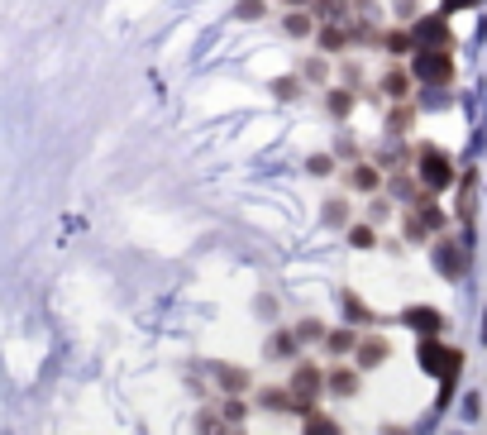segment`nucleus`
Listing matches in <instances>:
<instances>
[{
	"mask_svg": "<svg viewBox=\"0 0 487 435\" xmlns=\"http://www.w3.org/2000/svg\"><path fill=\"white\" fill-rule=\"evenodd\" d=\"M330 349H334V354H344V349H354V330H344V335H330Z\"/></svg>",
	"mask_w": 487,
	"mask_h": 435,
	"instance_id": "ddd939ff",
	"label": "nucleus"
},
{
	"mask_svg": "<svg viewBox=\"0 0 487 435\" xmlns=\"http://www.w3.org/2000/svg\"><path fill=\"white\" fill-rule=\"evenodd\" d=\"M297 335H301V339H320V321H301Z\"/></svg>",
	"mask_w": 487,
	"mask_h": 435,
	"instance_id": "4468645a",
	"label": "nucleus"
},
{
	"mask_svg": "<svg viewBox=\"0 0 487 435\" xmlns=\"http://www.w3.org/2000/svg\"><path fill=\"white\" fill-rule=\"evenodd\" d=\"M416 77H421V81H449V77H454V67H449L444 53H421V58H416Z\"/></svg>",
	"mask_w": 487,
	"mask_h": 435,
	"instance_id": "7ed1b4c3",
	"label": "nucleus"
},
{
	"mask_svg": "<svg viewBox=\"0 0 487 435\" xmlns=\"http://www.w3.org/2000/svg\"><path fill=\"white\" fill-rule=\"evenodd\" d=\"M292 5H301V0H292Z\"/></svg>",
	"mask_w": 487,
	"mask_h": 435,
	"instance_id": "6ab92c4d",
	"label": "nucleus"
},
{
	"mask_svg": "<svg viewBox=\"0 0 487 435\" xmlns=\"http://www.w3.org/2000/svg\"><path fill=\"white\" fill-rule=\"evenodd\" d=\"M421 178H425V187H430V192L449 187V178H454V173H449V158H444V153H435V148H425V153H421Z\"/></svg>",
	"mask_w": 487,
	"mask_h": 435,
	"instance_id": "f03ea898",
	"label": "nucleus"
},
{
	"mask_svg": "<svg viewBox=\"0 0 487 435\" xmlns=\"http://www.w3.org/2000/svg\"><path fill=\"white\" fill-rule=\"evenodd\" d=\"M387 359V339H368L359 349V369H373V364H382Z\"/></svg>",
	"mask_w": 487,
	"mask_h": 435,
	"instance_id": "423d86ee",
	"label": "nucleus"
},
{
	"mask_svg": "<svg viewBox=\"0 0 487 435\" xmlns=\"http://www.w3.org/2000/svg\"><path fill=\"white\" fill-rule=\"evenodd\" d=\"M354 187L373 192V187H377V173H373V168H359V173H354Z\"/></svg>",
	"mask_w": 487,
	"mask_h": 435,
	"instance_id": "9d476101",
	"label": "nucleus"
},
{
	"mask_svg": "<svg viewBox=\"0 0 487 435\" xmlns=\"http://www.w3.org/2000/svg\"><path fill=\"white\" fill-rule=\"evenodd\" d=\"M287 29H292V34H306V29H311V19H306V15H292V19H287Z\"/></svg>",
	"mask_w": 487,
	"mask_h": 435,
	"instance_id": "2eb2a0df",
	"label": "nucleus"
},
{
	"mask_svg": "<svg viewBox=\"0 0 487 435\" xmlns=\"http://www.w3.org/2000/svg\"><path fill=\"white\" fill-rule=\"evenodd\" d=\"M235 15H239V19H258V15H263V0H244Z\"/></svg>",
	"mask_w": 487,
	"mask_h": 435,
	"instance_id": "f8f14e48",
	"label": "nucleus"
},
{
	"mask_svg": "<svg viewBox=\"0 0 487 435\" xmlns=\"http://www.w3.org/2000/svg\"><path fill=\"white\" fill-rule=\"evenodd\" d=\"M406 325H416V330H421L425 339H435V330H440L444 321L435 316V311H425V307H411V311H406Z\"/></svg>",
	"mask_w": 487,
	"mask_h": 435,
	"instance_id": "20e7f679",
	"label": "nucleus"
},
{
	"mask_svg": "<svg viewBox=\"0 0 487 435\" xmlns=\"http://www.w3.org/2000/svg\"><path fill=\"white\" fill-rule=\"evenodd\" d=\"M344 311H349V316H359V321H368V307H363L354 292H344Z\"/></svg>",
	"mask_w": 487,
	"mask_h": 435,
	"instance_id": "9b49d317",
	"label": "nucleus"
},
{
	"mask_svg": "<svg viewBox=\"0 0 487 435\" xmlns=\"http://www.w3.org/2000/svg\"><path fill=\"white\" fill-rule=\"evenodd\" d=\"M421 364H425V373L454 378L458 364H463V354H458V349H444V344H435V339H425V344H421Z\"/></svg>",
	"mask_w": 487,
	"mask_h": 435,
	"instance_id": "f257e3e1",
	"label": "nucleus"
},
{
	"mask_svg": "<svg viewBox=\"0 0 487 435\" xmlns=\"http://www.w3.org/2000/svg\"><path fill=\"white\" fill-rule=\"evenodd\" d=\"M425 39H430V44H444V39H449V34H444V24H440V19H425Z\"/></svg>",
	"mask_w": 487,
	"mask_h": 435,
	"instance_id": "1a4fd4ad",
	"label": "nucleus"
},
{
	"mask_svg": "<svg viewBox=\"0 0 487 435\" xmlns=\"http://www.w3.org/2000/svg\"><path fill=\"white\" fill-rule=\"evenodd\" d=\"M263 406H272V411H297V397H292L287 387H267V392H263Z\"/></svg>",
	"mask_w": 487,
	"mask_h": 435,
	"instance_id": "0eeeda50",
	"label": "nucleus"
},
{
	"mask_svg": "<svg viewBox=\"0 0 487 435\" xmlns=\"http://www.w3.org/2000/svg\"><path fill=\"white\" fill-rule=\"evenodd\" d=\"M382 435H406V431H401V426H387V431H382Z\"/></svg>",
	"mask_w": 487,
	"mask_h": 435,
	"instance_id": "a211bd4d",
	"label": "nucleus"
},
{
	"mask_svg": "<svg viewBox=\"0 0 487 435\" xmlns=\"http://www.w3.org/2000/svg\"><path fill=\"white\" fill-rule=\"evenodd\" d=\"M330 392H339V397L359 392V373H330Z\"/></svg>",
	"mask_w": 487,
	"mask_h": 435,
	"instance_id": "6e6552de",
	"label": "nucleus"
},
{
	"mask_svg": "<svg viewBox=\"0 0 487 435\" xmlns=\"http://www.w3.org/2000/svg\"><path fill=\"white\" fill-rule=\"evenodd\" d=\"M301 435H344V431H339V426H334L330 416L311 411V416H306V426H301Z\"/></svg>",
	"mask_w": 487,
	"mask_h": 435,
	"instance_id": "39448f33",
	"label": "nucleus"
},
{
	"mask_svg": "<svg viewBox=\"0 0 487 435\" xmlns=\"http://www.w3.org/2000/svg\"><path fill=\"white\" fill-rule=\"evenodd\" d=\"M458 5H473V0H444V10H458Z\"/></svg>",
	"mask_w": 487,
	"mask_h": 435,
	"instance_id": "f3484780",
	"label": "nucleus"
},
{
	"mask_svg": "<svg viewBox=\"0 0 487 435\" xmlns=\"http://www.w3.org/2000/svg\"><path fill=\"white\" fill-rule=\"evenodd\" d=\"M220 378H225V387H244V373H239V369H230V373H220Z\"/></svg>",
	"mask_w": 487,
	"mask_h": 435,
	"instance_id": "dca6fc26",
	"label": "nucleus"
}]
</instances>
